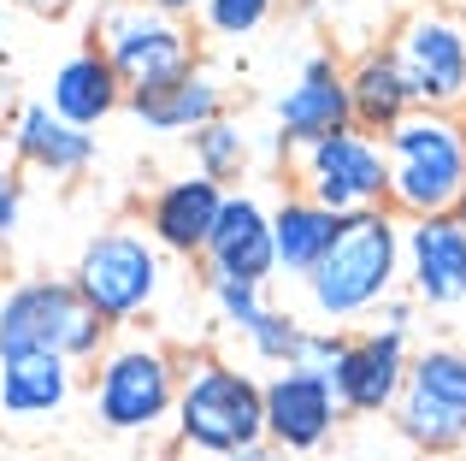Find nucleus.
<instances>
[{
    "label": "nucleus",
    "mask_w": 466,
    "mask_h": 461,
    "mask_svg": "<svg viewBox=\"0 0 466 461\" xmlns=\"http://www.w3.org/2000/svg\"><path fill=\"white\" fill-rule=\"evenodd\" d=\"M301 290L319 325L349 332L354 320H366L390 290H401V220L390 208L342 213L325 261L301 278Z\"/></svg>",
    "instance_id": "nucleus-1"
},
{
    "label": "nucleus",
    "mask_w": 466,
    "mask_h": 461,
    "mask_svg": "<svg viewBox=\"0 0 466 461\" xmlns=\"http://www.w3.org/2000/svg\"><path fill=\"white\" fill-rule=\"evenodd\" d=\"M6 142H12V160L42 178H83L95 166V130L66 125L47 101H30L12 113Z\"/></svg>",
    "instance_id": "nucleus-18"
},
{
    "label": "nucleus",
    "mask_w": 466,
    "mask_h": 461,
    "mask_svg": "<svg viewBox=\"0 0 466 461\" xmlns=\"http://www.w3.org/2000/svg\"><path fill=\"white\" fill-rule=\"evenodd\" d=\"M18 225H24V178H18V166L0 160V249L18 237Z\"/></svg>",
    "instance_id": "nucleus-27"
},
{
    "label": "nucleus",
    "mask_w": 466,
    "mask_h": 461,
    "mask_svg": "<svg viewBox=\"0 0 466 461\" xmlns=\"http://www.w3.org/2000/svg\"><path fill=\"white\" fill-rule=\"evenodd\" d=\"M0 42H6V0H0Z\"/></svg>",
    "instance_id": "nucleus-33"
},
{
    "label": "nucleus",
    "mask_w": 466,
    "mask_h": 461,
    "mask_svg": "<svg viewBox=\"0 0 466 461\" xmlns=\"http://www.w3.org/2000/svg\"><path fill=\"white\" fill-rule=\"evenodd\" d=\"M401 284L420 308H461L466 302V225L455 213L401 220Z\"/></svg>",
    "instance_id": "nucleus-13"
},
{
    "label": "nucleus",
    "mask_w": 466,
    "mask_h": 461,
    "mask_svg": "<svg viewBox=\"0 0 466 461\" xmlns=\"http://www.w3.org/2000/svg\"><path fill=\"white\" fill-rule=\"evenodd\" d=\"M47 107H54L66 125L95 130L101 118H113L118 107H125V83L106 66L101 47H77V54L54 71V83H47Z\"/></svg>",
    "instance_id": "nucleus-21"
},
{
    "label": "nucleus",
    "mask_w": 466,
    "mask_h": 461,
    "mask_svg": "<svg viewBox=\"0 0 466 461\" xmlns=\"http://www.w3.org/2000/svg\"><path fill=\"white\" fill-rule=\"evenodd\" d=\"M278 12H284V0H207L195 18H201V30L218 36V42H248V36H260Z\"/></svg>",
    "instance_id": "nucleus-25"
},
{
    "label": "nucleus",
    "mask_w": 466,
    "mask_h": 461,
    "mask_svg": "<svg viewBox=\"0 0 466 461\" xmlns=\"http://www.w3.org/2000/svg\"><path fill=\"white\" fill-rule=\"evenodd\" d=\"M408 337L378 332V325L342 337V355L330 367V391H337L342 415H390L408 379Z\"/></svg>",
    "instance_id": "nucleus-14"
},
{
    "label": "nucleus",
    "mask_w": 466,
    "mask_h": 461,
    "mask_svg": "<svg viewBox=\"0 0 466 461\" xmlns=\"http://www.w3.org/2000/svg\"><path fill=\"white\" fill-rule=\"evenodd\" d=\"M272 125H278V154L296 160L301 149H313L319 137L349 125V89H342V66L337 54H308L284 95L272 107Z\"/></svg>",
    "instance_id": "nucleus-15"
},
{
    "label": "nucleus",
    "mask_w": 466,
    "mask_h": 461,
    "mask_svg": "<svg viewBox=\"0 0 466 461\" xmlns=\"http://www.w3.org/2000/svg\"><path fill=\"white\" fill-rule=\"evenodd\" d=\"M218 461H289L284 450H278V444H242V450H230V456H218Z\"/></svg>",
    "instance_id": "nucleus-29"
},
{
    "label": "nucleus",
    "mask_w": 466,
    "mask_h": 461,
    "mask_svg": "<svg viewBox=\"0 0 466 461\" xmlns=\"http://www.w3.org/2000/svg\"><path fill=\"white\" fill-rule=\"evenodd\" d=\"M296 190L313 196L330 213H366L390 201V166H384V142L366 130L342 125L330 137H319L313 149H301L296 160Z\"/></svg>",
    "instance_id": "nucleus-10"
},
{
    "label": "nucleus",
    "mask_w": 466,
    "mask_h": 461,
    "mask_svg": "<svg viewBox=\"0 0 466 461\" xmlns=\"http://www.w3.org/2000/svg\"><path fill=\"white\" fill-rule=\"evenodd\" d=\"M189 154H195V172H207L213 184H242L254 166V137L242 130V118L218 113L201 130H189Z\"/></svg>",
    "instance_id": "nucleus-23"
},
{
    "label": "nucleus",
    "mask_w": 466,
    "mask_h": 461,
    "mask_svg": "<svg viewBox=\"0 0 466 461\" xmlns=\"http://www.w3.org/2000/svg\"><path fill=\"white\" fill-rule=\"evenodd\" d=\"M260 396H266V444H278L284 456L325 450L337 420H342V403L330 391V379L308 373V367H278L260 384Z\"/></svg>",
    "instance_id": "nucleus-12"
},
{
    "label": "nucleus",
    "mask_w": 466,
    "mask_h": 461,
    "mask_svg": "<svg viewBox=\"0 0 466 461\" xmlns=\"http://www.w3.org/2000/svg\"><path fill=\"white\" fill-rule=\"evenodd\" d=\"M342 213L319 208L313 196H301V190H289L284 201L272 208V249H278V278H308L319 261H325L330 237H337Z\"/></svg>",
    "instance_id": "nucleus-22"
},
{
    "label": "nucleus",
    "mask_w": 466,
    "mask_h": 461,
    "mask_svg": "<svg viewBox=\"0 0 466 461\" xmlns=\"http://www.w3.org/2000/svg\"><path fill=\"white\" fill-rule=\"evenodd\" d=\"M378 142H384V166H390V201L384 208L396 220L455 213V201L466 190V113L413 107Z\"/></svg>",
    "instance_id": "nucleus-2"
},
{
    "label": "nucleus",
    "mask_w": 466,
    "mask_h": 461,
    "mask_svg": "<svg viewBox=\"0 0 466 461\" xmlns=\"http://www.w3.org/2000/svg\"><path fill=\"white\" fill-rule=\"evenodd\" d=\"M148 6H159V12H171V18H195V12H201L207 0H148Z\"/></svg>",
    "instance_id": "nucleus-30"
},
{
    "label": "nucleus",
    "mask_w": 466,
    "mask_h": 461,
    "mask_svg": "<svg viewBox=\"0 0 466 461\" xmlns=\"http://www.w3.org/2000/svg\"><path fill=\"white\" fill-rule=\"evenodd\" d=\"M455 220L466 225V190H461V201H455Z\"/></svg>",
    "instance_id": "nucleus-32"
},
{
    "label": "nucleus",
    "mask_w": 466,
    "mask_h": 461,
    "mask_svg": "<svg viewBox=\"0 0 466 461\" xmlns=\"http://www.w3.org/2000/svg\"><path fill=\"white\" fill-rule=\"evenodd\" d=\"M89 408L95 426L113 438H154L171 426L177 403V355L159 337H106L89 361Z\"/></svg>",
    "instance_id": "nucleus-4"
},
{
    "label": "nucleus",
    "mask_w": 466,
    "mask_h": 461,
    "mask_svg": "<svg viewBox=\"0 0 466 461\" xmlns=\"http://www.w3.org/2000/svg\"><path fill=\"white\" fill-rule=\"evenodd\" d=\"M113 325L77 296L71 278H18L0 290V349H47L66 361H95Z\"/></svg>",
    "instance_id": "nucleus-6"
},
{
    "label": "nucleus",
    "mask_w": 466,
    "mask_h": 461,
    "mask_svg": "<svg viewBox=\"0 0 466 461\" xmlns=\"http://www.w3.org/2000/svg\"><path fill=\"white\" fill-rule=\"evenodd\" d=\"M207 302H213L225 332L248 337V325L266 313V284H248V278H207Z\"/></svg>",
    "instance_id": "nucleus-26"
},
{
    "label": "nucleus",
    "mask_w": 466,
    "mask_h": 461,
    "mask_svg": "<svg viewBox=\"0 0 466 461\" xmlns=\"http://www.w3.org/2000/svg\"><path fill=\"white\" fill-rule=\"evenodd\" d=\"M218 208H225V184H213L207 172H183V178H166V184L148 196L142 230H148L166 254L195 261V254L207 249V237H213Z\"/></svg>",
    "instance_id": "nucleus-17"
},
{
    "label": "nucleus",
    "mask_w": 466,
    "mask_h": 461,
    "mask_svg": "<svg viewBox=\"0 0 466 461\" xmlns=\"http://www.w3.org/2000/svg\"><path fill=\"white\" fill-rule=\"evenodd\" d=\"M396 432L420 456H461L466 450V349L431 343L408 355V379L396 396Z\"/></svg>",
    "instance_id": "nucleus-9"
},
{
    "label": "nucleus",
    "mask_w": 466,
    "mask_h": 461,
    "mask_svg": "<svg viewBox=\"0 0 466 461\" xmlns=\"http://www.w3.org/2000/svg\"><path fill=\"white\" fill-rule=\"evenodd\" d=\"M77 396V361L47 349H0V432L35 438L59 426Z\"/></svg>",
    "instance_id": "nucleus-11"
},
{
    "label": "nucleus",
    "mask_w": 466,
    "mask_h": 461,
    "mask_svg": "<svg viewBox=\"0 0 466 461\" xmlns=\"http://www.w3.org/2000/svg\"><path fill=\"white\" fill-rule=\"evenodd\" d=\"M95 47H101L106 66L118 71L125 95L171 83V77L201 66L189 18H171V12L148 6V0H113V6H101V18H95Z\"/></svg>",
    "instance_id": "nucleus-8"
},
{
    "label": "nucleus",
    "mask_w": 466,
    "mask_h": 461,
    "mask_svg": "<svg viewBox=\"0 0 466 461\" xmlns=\"http://www.w3.org/2000/svg\"><path fill=\"white\" fill-rule=\"evenodd\" d=\"M301 6H308V12H319V0H301Z\"/></svg>",
    "instance_id": "nucleus-34"
},
{
    "label": "nucleus",
    "mask_w": 466,
    "mask_h": 461,
    "mask_svg": "<svg viewBox=\"0 0 466 461\" xmlns=\"http://www.w3.org/2000/svg\"><path fill=\"white\" fill-rule=\"evenodd\" d=\"M125 107L148 130H159V137H189V130L207 125V118L225 113V83H218L207 66H195V71H183V77H171V83H154V89H130Z\"/></svg>",
    "instance_id": "nucleus-20"
},
{
    "label": "nucleus",
    "mask_w": 466,
    "mask_h": 461,
    "mask_svg": "<svg viewBox=\"0 0 466 461\" xmlns=\"http://www.w3.org/2000/svg\"><path fill=\"white\" fill-rule=\"evenodd\" d=\"M207 278H248L272 284L278 278V249H272V208L248 190H225V208L213 220V237L201 249Z\"/></svg>",
    "instance_id": "nucleus-16"
},
{
    "label": "nucleus",
    "mask_w": 466,
    "mask_h": 461,
    "mask_svg": "<svg viewBox=\"0 0 466 461\" xmlns=\"http://www.w3.org/2000/svg\"><path fill=\"white\" fill-rule=\"evenodd\" d=\"M171 438L189 456H230L266 438V396L260 379L218 355H177V403H171Z\"/></svg>",
    "instance_id": "nucleus-3"
},
{
    "label": "nucleus",
    "mask_w": 466,
    "mask_h": 461,
    "mask_svg": "<svg viewBox=\"0 0 466 461\" xmlns=\"http://www.w3.org/2000/svg\"><path fill=\"white\" fill-rule=\"evenodd\" d=\"M342 89H349V125L366 137H384L390 125L413 113V95L401 66L390 59V47H360V54L342 66Z\"/></svg>",
    "instance_id": "nucleus-19"
},
{
    "label": "nucleus",
    "mask_w": 466,
    "mask_h": 461,
    "mask_svg": "<svg viewBox=\"0 0 466 461\" xmlns=\"http://www.w3.org/2000/svg\"><path fill=\"white\" fill-rule=\"evenodd\" d=\"M18 6H30V12H47V18H59V12H71L77 0H18Z\"/></svg>",
    "instance_id": "nucleus-31"
},
{
    "label": "nucleus",
    "mask_w": 466,
    "mask_h": 461,
    "mask_svg": "<svg viewBox=\"0 0 466 461\" xmlns=\"http://www.w3.org/2000/svg\"><path fill=\"white\" fill-rule=\"evenodd\" d=\"M301 332H308V320L301 313H289V308H272L266 302V313L248 325V355L260 361V367H296V349H301Z\"/></svg>",
    "instance_id": "nucleus-24"
},
{
    "label": "nucleus",
    "mask_w": 466,
    "mask_h": 461,
    "mask_svg": "<svg viewBox=\"0 0 466 461\" xmlns=\"http://www.w3.org/2000/svg\"><path fill=\"white\" fill-rule=\"evenodd\" d=\"M390 59L408 77L413 107L466 113V12L455 0H420L384 36Z\"/></svg>",
    "instance_id": "nucleus-7"
},
{
    "label": "nucleus",
    "mask_w": 466,
    "mask_h": 461,
    "mask_svg": "<svg viewBox=\"0 0 466 461\" xmlns=\"http://www.w3.org/2000/svg\"><path fill=\"white\" fill-rule=\"evenodd\" d=\"M413 313H420V302H413L408 290H390V296L378 302L372 313H366V325H378V332H396V337H413Z\"/></svg>",
    "instance_id": "nucleus-28"
},
{
    "label": "nucleus",
    "mask_w": 466,
    "mask_h": 461,
    "mask_svg": "<svg viewBox=\"0 0 466 461\" xmlns=\"http://www.w3.org/2000/svg\"><path fill=\"white\" fill-rule=\"evenodd\" d=\"M71 284L113 332H125V325L148 320L166 296V249L142 225H106L83 242Z\"/></svg>",
    "instance_id": "nucleus-5"
}]
</instances>
